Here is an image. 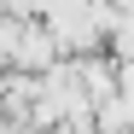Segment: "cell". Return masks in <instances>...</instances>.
<instances>
[{"mask_svg": "<svg viewBox=\"0 0 134 134\" xmlns=\"http://www.w3.org/2000/svg\"><path fill=\"white\" fill-rule=\"evenodd\" d=\"M0 134H12V128H6V117H0Z\"/></svg>", "mask_w": 134, "mask_h": 134, "instance_id": "1", "label": "cell"}]
</instances>
